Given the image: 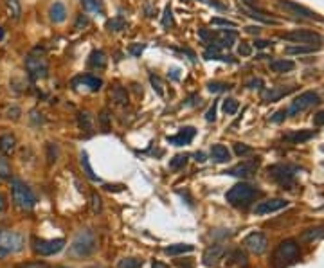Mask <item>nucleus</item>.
I'll return each instance as SVG.
<instances>
[{
    "mask_svg": "<svg viewBox=\"0 0 324 268\" xmlns=\"http://www.w3.org/2000/svg\"><path fill=\"white\" fill-rule=\"evenodd\" d=\"M259 196V191L256 187L249 186V184H236L233 186L227 195H225V200L233 205V207H249L252 202Z\"/></svg>",
    "mask_w": 324,
    "mask_h": 268,
    "instance_id": "f257e3e1",
    "label": "nucleus"
},
{
    "mask_svg": "<svg viewBox=\"0 0 324 268\" xmlns=\"http://www.w3.org/2000/svg\"><path fill=\"white\" fill-rule=\"evenodd\" d=\"M26 238L15 230H0V259L24 250Z\"/></svg>",
    "mask_w": 324,
    "mask_h": 268,
    "instance_id": "f03ea898",
    "label": "nucleus"
},
{
    "mask_svg": "<svg viewBox=\"0 0 324 268\" xmlns=\"http://www.w3.org/2000/svg\"><path fill=\"white\" fill-rule=\"evenodd\" d=\"M97 248V239H95V234L92 230H81V232L76 234L72 245H70V254L76 255V257H86L90 255L92 252Z\"/></svg>",
    "mask_w": 324,
    "mask_h": 268,
    "instance_id": "7ed1b4c3",
    "label": "nucleus"
},
{
    "mask_svg": "<svg viewBox=\"0 0 324 268\" xmlns=\"http://www.w3.org/2000/svg\"><path fill=\"white\" fill-rule=\"evenodd\" d=\"M11 191H13V200L18 207L24 209V211H31V209L36 205V196L35 193L31 191V187L27 184H24L18 178L11 180Z\"/></svg>",
    "mask_w": 324,
    "mask_h": 268,
    "instance_id": "20e7f679",
    "label": "nucleus"
},
{
    "mask_svg": "<svg viewBox=\"0 0 324 268\" xmlns=\"http://www.w3.org/2000/svg\"><path fill=\"white\" fill-rule=\"evenodd\" d=\"M299 173V168L292 164H276L268 168V175L279 184L283 189H292L295 184V175Z\"/></svg>",
    "mask_w": 324,
    "mask_h": 268,
    "instance_id": "39448f33",
    "label": "nucleus"
},
{
    "mask_svg": "<svg viewBox=\"0 0 324 268\" xmlns=\"http://www.w3.org/2000/svg\"><path fill=\"white\" fill-rule=\"evenodd\" d=\"M26 70L31 79H43L49 76V61L42 52H31L26 58Z\"/></svg>",
    "mask_w": 324,
    "mask_h": 268,
    "instance_id": "423d86ee",
    "label": "nucleus"
},
{
    "mask_svg": "<svg viewBox=\"0 0 324 268\" xmlns=\"http://www.w3.org/2000/svg\"><path fill=\"white\" fill-rule=\"evenodd\" d=\"M299 257V245L292 239H286L277 246L276 254H274V264L277 268H285L290 263H294Z\"/></svg>",
    "mask_w": 324,
    "mask_h": 268,
    "instance_id": "0eeeda50",
    "label": "nucleus"
},
{
    "mask_svg": "<svg viewBox=\"0 0 324 268\" xmlns=\"http://www.w3.org/2000/svg\"><path fill=\"white\" fill-rule=\"evenodd\" d=\"M281 38L288 40V42H294V44H299V45H313V44L320 45V42H322L319 33L310 29H295L292 33H285Z\"/></svg>",
    "mask_w": 324,
    "mask_h": 268,
    "instance_id": "6e6552de",
    "label": "nucleus"
},
{
    "mask_svg": "<svg viewBox=\"0 0 324 268\" xmlns=\"http://www.w3.org/2000/svg\"><path fill=\"white\" fill-rule=\"evenodd\" d=\"M315 104H319V95L315 94V92H302L299 97H295L294 101H292V104H290L288 108V115H297V113L304 112V110H310L311 106H315Z\"/></svg>",
    "mask_w": 324,
    "mask_h": 268,
    "instance_id": "1a4fd4ad",
    "label": "nucleus"
},
{
    "mask_svg": "<svg viewBox=\"0 0 324 268\" xmlns=\"http://www.w3.org/2000/svg\"><path fill=\"white\" fill-rule=\"evenodd\" d=\"M65 239H33V250L38 255H54L63 250Z\"/></svg>",
    "mask_w": 324,
    "mask_h": 268,
    "instance_id": "9d476101",
    "label": "nucleus"
},
{
    "mask_svg": "<svg viewBox=\"0 0 324 268\" xmlns=\"http://www.w3.org/2000/svg\"><path fill=\"white\" fill-rule=\"evenodd\" d=\"M277 6L281 9L288 11L290 15H295V17H302V18H308V20H322L315 11L304 8V6H299L297 2L294 0H277Z\"/></svg>",
    "mask_w": 324,
    "mask_h": 268,
    "instance_id": "9b49d317",
    "label": "nucleus"
},
{
    "mask_svg": "<svg viewBox=\"0 0 324 268\" xmlns=\"http://www.w3.org/2000/svg\"><path fill=\"white\" fill-rule=\"evenodd\" d=\"M243 245H245L251 252H254V254H263L268 246V239H267V236L261 232H251L245 238Z\"/></svg>",
    "mask_w": 324,
    "mask_h": 268,
    "instance_id": "f8f14e48",
    "label": "nucleus"
},
{
    "mask_svg": "<svg viewBox=\"0 0 324 268\" xmlns=\"http://www.w3.org/2000/svg\"><path fill=\"white\" fill-rule=\"evenodd\" d=\"M288 205V202L283 198H272V200H265V202H259L256 205L254 212L258 216H263V214H270V212H277L281 209H285Z\"/></svg>",
    "mask_w": 324,
    "mask_h": 268,
    "instance_id": "ddd939ff",
    "label": "nucleus"
},
{
    "mask_svg": "<svg viewBox=\"0 0 324 268\" xmlns=\"http://www.w3.org/2000/svg\"><path fill=\"white\" fill-rule=\"evenodd\" d=\"M259 168V159H252V160H247V162H240L238 166L231 168L229 171H225L227 175L231 177H251L252 173H256V169Z\"/></svg>",
    "mask_w": 324,
    "mask_h": 268,
    "instance_id": "4468645a",
    "label": "nucleus"
},
{
    "mask_svg": "<svg viewBox=\"0 0 324 268\" xmlns=\"http://www.w3.org/2000/svg\"><path fill=\"white\" fill-rule=\"evenodd\" d=\"M225 252H227V248L224 245H211L207 250L203 252V264L209 268L216 266L220 263V259H224Z\"/></svg>",
    "mask_w": 324,
    "mask_h": 268,
    "instance_id": "2eb2a0df",
    "label": "nucleus"
},
{
    "mask_svg": "<svg viewBox=\"0 0 324 268\" xmlns=\"http://www.w3.org/2000/svg\"><path fill=\"white\" fill-rule=\"evenodd\" d=\"M194 135H196V130L191 128V126H187V128H182L177 135L168 137L166 141H168L169 144H173V146H187V144H191V141L194 139Z\"/></svg>",
    "mask_w": 324,
    "mask_h": 268,
    "instance_id": "dca6fc26",
    "label": "nucleus"
},
{
    "mask_svg": "<svg viewBox=\"0 0 324 268\" xmlns=\"http://www.w3.org/2000/svg\"><path fill=\"white\" fill-rule=\"evenodd\" d=\"M72 85H74V87H78V85H81V87H85L86 90L97 92V90H101V87H103V81H101L99 78H95V76H90V74H85V76H79V78L74 79Z\"/></svg>",
    "mask_w": 324,
    "mask_h": 268,
    "instance_id": "f3484780",
    "label": "nucleus"
},
{
    "mask_svg": "<svg viewBox=\"0 0 324 268\" xmlns=\"http://www.w3.org/2000/svg\"><path fill=\"white\" fill-rule=\"evenodd\" d=\"M49 18L54 24H61L67 18V8L63 6V2H54L49 9Z\"/></svg>",
    "mask_w": 324,
    "mask_h": 268,
    "instance_id": "a211bd4d",
    "label": "nucleus"
},
{
    "mask_svg": "<svg viewBox=\"0 0 324 268\" xmlns=\"http://www.w3.org/2000/svg\"><path fill=\"white\" fill-rule=\"evenodd\" d=\"M211 157L214 162H218V164H224V162H229L231 160L229 150H227V146H224V144H214V146L211 148Z\"/></svg>",
    "mask_w": 324,
    "mask_h": 268,
    "instance_id": "6ab92c4d",
    "label": "nucleus"
},
{
    "mask_svg": "<svg viewBox=\"0 0 324 268\" xmlns=\"http://www.w3.org/2000/svg\"><path fill=\"white\" fill-rule=\"evenodd\" d=\"M17 150V139L15 135L11 133H6L0 137V153L2 155H11V153Z\"/></svg>",
    "mask_w": 324,
    "mask_h": 268,
    "instance_id": "aec40b11",
    "label": "nucleus"
},
{
    "mask_svg": "<svg viewBox=\"0 0 324 268\" xmlns=\"http://www.w3.org/2000/svg\"><path fill=\"white\" fill-rule=\"evenodd\" d=\"M313 135H315L313 130H301V131H295V133H286L285 141H288L292 144H302L306 143V141H310Z\"/></svg>",
    "mask_w": 324,
    "mask_h": 268,
    "instance_id": "412c9836",
    "label": "nucleus"
},
{
    "mask_svg": "<svg viewBox=\"0 0 324 268\" xmlns=\"http://www.w3.org/2000/svg\"><path fill=\"white\" fill-rule=\"evenodd\" d=\"M295 69V63L292 60H274L270 61V70L276 74H285Z\"/></svg>",
    "mask_w": 324,
    "mask_h": 268,
    "instance_id": "4be33fe9",
    "label": "nucleus"
},
{
    "mask_svg": "<svg viewBox=\"0 0 324 268\" xmlns=\"http://www.w3.org/2000/svg\"><path fill=\"white\" fill-rule=\"evenodd\" d=\"M110 99H112L116 104H119V106H126V104H128V94H126V90L123 87L116 85V87H112V90H110Z\"/></svg>",
    "mask_w": 324,
    "mask_h": 268,
    "instance_id": "5701e85b",
    "label": "nucleus"
},
{
    "mask_svg": "<svg viewBox=\"0 0 324 268\" xmlns=\"http://www.w3.org/2000/svg\"><path fill=\"white\" fill-rule=\"evenodd\" d=\"M88 65L92 69H104L106 67V54L103 51H92L88 58Z\"/></svg>",
    "mask_w": 324,
    "mask_h": 268,
    "instance_id": "b1692460",
    "label": "nucleus"
},
{
    "mask_svg": "<svg viewBox=\"0 0 324 268\" xmlns=\"http://www.w3.org/2000/svg\"><path fill=\"white\" fill-rule=\"evenodd\" d=\"M194 246L189 243H177V245H169L164 248V252L168 255H180V254H187V252H193Z\"/></svg>",
    "mask_w": 324,
    "mask_h": 268,
    "instance_id": "393cba45",
    "label": "nucleus"
},
{
    "mask_svg": "<svg viewBox=\"0 0 324 268\" xmlns=\"http://www.w3.org/2000/svg\"><path fill=\"white\" fill-rule=\"evenodd\" d=\"M6 6H8V13L9 17L13 20H20L22 17V6H20V0H6Z\"/></svg>",
    "mask_w": 324,
    "mask_h": 268,
    "instance_id": "a878e982",
    "label": "nucleus"
},
{
    "mask_svg": "<svg viewBox=\"0 0 324 268\" xmlns=\"http://www.w3.org/2000/svg\"><path fill=\"white\" fill-rule=\"evenodd\" d=\"M78 124L81 130L88 131L90 133L92 128H94V122H92V115L88 112H79L78 113Z\"/></svg>",
    "mask_w": 324,
    "mask_h": 268,
    "instance_id": "bb28decb",
    "label": "nucleus"
},
{
    "mask_svg": "<svg viewBox=\"0 0 324 268\" xmlns=\"http://www.w3.org/2000/svg\"><path fill=\"white\" fill-rule=\"evenodd\" d=\"M126 27V20L121 17V15H117V17H114L112 20H108L106 22V29L112 31V33H119V31H123Z\"/></svg>",
    "mask_w": 324,
    "mask_h": 268,
    "instance_id": "cd10ccee",
    "label": "nucleus"
},
{
    "mask_svg": "<svg viewBox=\"0 0 324 268\" xmlns=\"http://www.w3.org/2000/svg\"><path fill=\"white\" fill-rule=\"evenodd\" d=\"M294 90V87H288V88H279V90H270V92H267V94L263 95V99L265 101H268V103H274V101H277V99H281L283 95H286V94H290V92Z\"/></svg>",
    "mask_w": 324,
    "mask_h": 268,
    "instance_id": "c85d7f7f",
    "label": "nucleus"
},
{
    "mask_svg": "<svg viewBox=\"0 0 324 268\" xmlns=\"http://www.w3.org/2000/svg\"><path fill=\"white\" fill-rule=\"evenodd\" d=\"M0 178L2 180L11 178V164H9L8 155H2V153H0Z\"/></svg>",
    "mask_w": 324,
    "mask_h": 268,
    "instance_id": "c756f323",
    "label": "nucleus"
},
{
    "mask_svg": "<svg viewBox=\"0 0 324 268\" xmlns=\"http://www.w3.org/2000/svg\"><path fill=\"white\" fill-rule=\"evenodd\" d=\"M317 45H292V47H286V52L288 54H311V52L317 51Z\"/></svg>",
    "mask_w": 324,
    "mask_h": 268,
    "instance_id": "7c9ffc66",
    "label": "nucleus"
},
{
    "mask_svg": "<svg viewBox=\"0 0 324 268\" xmlns=\"http://www.w3.org/2000/svg\"><path fill=\"white\" fill-rule=\"evenodd\" d=\"M81 166H83V169H85V175H86L88 178H90L92 182H97V180H99V178H97V177L94 175V169H92L90 160H88V155H86V152L81 153Z\"/></svg>",
    "mask_w": 324,
    "mask_h": 268,
    "instance_id": "2f4dec72",
    "label": "nucleus"
},
{
    "mask_svg": "<svg viewBox=\"0 0 324 268\" xmlns=\"http://www.w3.org/2000/svg\"><path fill=\"white\" fill-rule=\"evenodd\" d=\"M222 108H224V112L227 113V115H234V113L238 112V108H240V103H238L236 99H233V97H227V99H224Z\"/></svg>",
    "mask_w": 324,
    "mask_h": 268,
    "instance_id": "473e14b6",
    "label": "nucleus"
},
{
    "mask_svg": "<svg viewBox=\"0 0 324 268\" xmlns=\"http://www.w3.org/2000/svg\"><path fill=\"white\" fill-rule=\"evenodd\" d=\"M187 159H189L187 155H175L171 160H169V169H173V171H178V169H182L184 166L187 164Z\"/></svg>",
    "mask_w": 324,
    "mask_h": 268,
    "instance_id": "72a5a7b5",
    "label": "nucleus"
},
{
    "mask_svg": "<svg viewBox=\"0 0 324 268\" xmlns=\"http://www.w3.org/2000/svg\"><path fill=\"white\" fill-rule=\"evenodd\" d=\"M143 266V261L137 259V257H125V259H119L117 268H141Z\"/></svg>",
    "mask_w": 324,
    "mask_h": 268,
    "instance_id": "f704fd0d",
    "label": "nucleus"
},
{
    "mask_svg": "<svg viewBox=\"0 0 324 268\" xmlns=\"http://www.w3.org/2000/svg\"><path fill=\"white\" fill-rule=\"evenodd\" d=\"M81 4L86 11H92V13H103L101 0H81Z\"/></svg>",
    "mask_w": 324,
    "mask_h": 268,
    "instance_id": "c9c22d12",
    "label": "nucleus"
},
{
    "mask_svg": "<svg viewBox=\"0 0 324 268\" xmlns=\"http://www.w3.org/2000/svg\"><path fill=\"white\" fill-rule=\"evenodd\" d=\"M247 13H249V17L251 18L261 20V22H265V24H277V20H274V18H270V17H265L263 13H259L258 9H254V8H252L251 11H247Z\"/></svg>",
    "mask_w": 324,
    "mask_h": 268,
    "instance_id": "e433bc0d",
    "label": "nucleus"
},
{
    "mask_svg": "<svg viewBox=\"0 0 324 268\" xmlns=\"http://www.w3.org/2000/svg\"><path fill=\"white\" fill-rule=\"evenodd\" d=\"M324 236V227H317V229H308L306 232H304V239H308V241H311V239H319Z\"/></svg>",
    "mask_w": 324,
    "mask_h": 268,
    "instance_id": "4c0bfd02",
    "label": "nucleus"
},
{
    "mask_svg": "<svg viewBox=\"0 0 324 268\" xmlns=\"http://www.w3.org/2000/svg\"><path fill=\"white\" fill-rule=\"evenodd\" d=\"M150 81H151V85H153V90H155L157 94L162 97V95H164V88H162V81L159 79V76H155V74H150Z\"/></svg>",
    "mask_w": 324,
    "mask_h": 268,
    "instance_id": "58836bf2",
    "label": "nucleus"
},
{
    "mask_svg": "<svg viewBox=\"0 0 324 268\" xmlns=\"http://www.w3.org/2000/svg\"><path fill=\"white\" fill-rule=\"evenodd\" d=\"M234 153H236L238 157H245V155H249V153H252V148L247 146V144H243V143H236L234 144Z\"/></svg>",
    "mask_w": 324,
    "mask_h": 268,
    "instance_id": "ea45409f",
    "label": "nucleus"
},
{
    "mask_svg": "<svg viewBox=\"0 0 324 268\" xmlns=\"http://www.w3.org/2000/svg\"><path fill=\"white\" fill-rule=\"evenodd\" d=\"M173 24H175V20H173V11L169 6H166L164 8V17H162V26L164 27H171Z\"/></svg>",
    "mask_w": 324,
    "mask_h": 268,
    "instance_id": "a19ab883",
    "label": "nucleus"
},
{
    "mask_svg": "<svg viewBox=\"0 0 324 268\" xmlns=\"http://www.w3.org/2000/svg\"><path fill=\"white\" fill-rule=\"evenodd\" d=\"M90 205H92V212H101V198L97 193H92L90 195Z\"/></svg>",
    "mask_w": 324,
    "mask_h": 268,
    "instance_id": "79ce46f5",
    "label": "nucleus"
},
{
    "mask_svg": "<svg viewBox=\"0 0 324 268\" xmlns=\"http://www.w3.org/2000/svg\"><path fill=\"white\" fill-rule=\"evenodd\" d=\"M211 26H224V27H236V22L227 20V18H212Z\"/></svg>",
    "mask_w": 324,
    "mask_h": 268,
    "instance_id": "37998d69",
    "label": "nucleus"
},
{
    "mask_svg": "<svg viewBox=\"0 0 324 268\" xmlns=\"http://www.w3.org/2000/svg\"><path fill=\"white\" fill-rule=\"evenodd\" d=\"M231 85H227V83H218V81H211L207 83V88L211 92H220V90H225V88H229Z\"/></svg>",
    "mask_w": 324,
    "mask_h": 268,
    "instance_id": "c03bdc74",
    "label": "nucleus"
},
{
    "mask_svg": "<svg viewBox=\"0 0 324 268\" xmlns=\"http://www.w3.org/2000/svg\"><path fill=\"white\" fill-rule=\"evenodd\" d=\"M88 24H90V20H88V17H86V15H79L78 17V20H76V24H74V29H83V27H86L88 26Z\"/></svg>",
    "mask_w": 324,
    "mask_h": 268,
    "instance_id": "a18cd8bd",
    "label": "nucleus"
},
{
    "mask_svg": "<svg viewBox=\"0 0 324 268\" xmlns=\"http://www.w3.org/2000/svg\"><path fill=\"white\" fill-rule=\"evenodd\" d=\"M144 49H146V45H144V44H134V45H130V52H132L134 56H141Z\"/></svg>",
    "mask_w": 324,
    "mask_h": 268,
    "instance_id": "49530a36",
    "label": "nucleus"
},
{
    "mask_svg": "<svg viewBox=\"0 0 324 268\" xmlns=\"http://www.w3.org/2000/svg\"><path fill=\"white\" fill-rule=\"evenodd\" d=\"M238 52H240V56H251L252 49H251V45L243 42V44L240 45V49H238Z\"/></svg>",
    "mask_w": 324,
    "mask_h": 268,
    "instance_id": "de8ad7c7",
    "label": "nucleus"
},
{
    "mask_svg": "<svg viewBox=\"0 0 324 268\" xmlns=\"http://www.w3.org/2000/svg\"><path fill=\"white\" fill-rule=\"evenodd\" d=\"M18 268H49L42 261H35V263H26V264H18Z\"/></svg>",
    "mask_w": 324,
    "mask_h": 268,
    "instance_id": "09e8293b",
    "label": "nucleus"
},
{
    "mask_svg": "<svg viewBox=\"0 0 324 268\" xmlns=\"http://www.w3.org/2000/svg\"><path fill=\"white\" fill-rule=\"evenodd\" d=\"M214 119H216V103H212V106L207 110V113H205V121L212 122Z\"/></svg>",
    "mask_w": 324,
    "mask_h": 268,
    "instance_id": "8fccbe9b",
    "label": "nucleus"
},
{
    "mask_svg": "<svg viewBox=\"0 0 324 268\" xmlns=\"http://www.w3.org/2000/svg\"><path fill=\"white\" fill-rule=\"evenodd\" d=\"M233 257H234V261H236V263H240V264H245L247 263V257H245V254H243V252H234L233 254Z\"/></svg>",
    "mask_w": 324,
    "mask_h": 268,
    "instance_id": "3c124183",
    "label": "nucleus"
},
{
    "mask_svg": "<svg viewBox=\"0 0 324 268\" xmlns=\"http://www.w3.org/2000/svg\"><path fill=\"white\" fill-rule=\"evenodd\" d=\"M313 124L324 126V110H320L319 113H315V117H313Z\"/></svg>",
    "mask_w": 324,
    "mask_h": 268,
    "instance_id": "603ef678",
    "label": "nucleus"
},
{
    "mask_svg": "<svg viewBox=\"0 0 324 268\" xmlns=\"http://www.w3.org/2000/svg\"><path fill=\"white\" fill-rule=\"evenodd\" d=\"M286 115H288V113H286L285 110H281V112H277L276 115L272 117V121H274V122H281V121H285V117H286Z\"/></svg>",
    "mask_w": 324,
    "mask_h": 268,
    "instance_id": "864d4df0",
    "label": "nucleus"
},
{
    "mask_svg": "<svg viewBox=\"0 0 324 268\" xmlns=\"http://www.w3.org/2000/svg\"><path fill=\"white\" fill-rule=\"evenodd\" d=\"M108 119H110V117H108V112H106V110H103V112H101L99 121L103 122V128H104V130L108 128Z\"/></svg>",
    "mask_w": 324,
    "mask_h": 268,
    "instance_id": "5fc2aeb1",
    "label": "nucleus"
},
{
    "mask_svg": "<svg viewBox=\"0 0 324 268\" xmlns=\"http://www.w3.org/2000/svg\"><path fill=\"white\" fill-rule=\"evenodd\" d=\"M18 115H20V108H13L8 112V117H13V119H18Z\"/></svg>",
    "mask_w": 324,
    "mask_h": 268,
    "instance_id": "6e6d98bb",
    "label": "nucleus"
},
{
    "mask_svg": "<svg viewBox=\"0 0 324 268\" xmlns=\"http://www.w3.org/2000/svg\"><path fill=\"white\" fill-rule=\"evenodd\" d=\"M268 45H270V42H265V40H258V42H256V47L258 49H265V47H268Z\"/></svg>",
    "mask_w": 324,
    "mask_h": 268,
    "instance_id": "4d7b16f0",
    "label": "nucleus"
},
{
    "mask_svg": "<svg viewBox=\"0 0 324 268\" xmlns=\"http://www.w3.org/2000/svg\"><path fill=\"white\" fill-rule=\"evenodd\" d=\"M4 209H6V196L0 193V214L4 212Z\"/></svg>",
    "mask_w": 324,
    "mask_h": 268,
    "instance_id": "13d9d810",
    "label": "nucleus"
},
{
    "mask_svg": "<svg viewBox=\"0 0 324 268\" xmlns=\"http://www.w3.org/2000/svg\"><path fill=\"white\" fill-rule=\"evenodd\" d=\"M194 160H196V162H203V160H205V155H203L202 152H196L194 153Z\"/></svg>",
    "mask_w": 324,
    "mask_h": 268,
    "instance_id": "bf43d9fd",
    "label": "nucleus"
},
{
    "mask_svg": "<svg viewBox=\"0 0 324 268\" xmlns=\"http://www.w3.org/2000/svg\"><path fill=\"white\" fill-rule=\"evenodd\" d=\"M151 268H168V264L159 263V261H155V263H151Z\"/></svg>",
    "mask_w": 324,
    "mask_h": 268,
    "instance_id": "052dcab7",
    "label": "nucleus"
},
{
    "mask_svg": "<svg viewBox=\"0 0 324 268\" xmlns=\"http://www.w3.org/2000/svg\"><path fill=\"white\" fill-rule=\"evenodd\" d=\"M247 33H251V35H258L259 27H247Z\"/></svg>",
    "mask_w": 324,
    "mask_h": 268,
    "instance_id": "680f3d73",
    "label": "nucleus"
},
{
    "mask_svg": "<svg viewBox=\"0 0 324 268\" xmlns=\"http://www.w3.org/2000/svg\"><path fill=\"white\" fill-rule=\"evenodd\" d=\"M209 4H211V6H214V8H218V9H225V6L218 4V2H212V0H211V2H209Z\"/></svg>",
    "mask_w": 324,
    "mask_h": 268,
    "instance_id": "e2e57ef3",
    "label": "nucleus"
},
{
    "mask_svg": "<svg viewBox=\"0 0 324 268\" xmlns=\"http://www.w3.org/2000/svg\"><path fill=\"white\" fill-rule=\"evenodd\" d=\"M171 78H173V79H178V70H177V69H173V70H171Z\"/></svg>",
    "mask_w": 324,
    "mask_h": 268,
    "instance_id": "0e129e2a",
    "label": "nucleus"
},
{
    "mask_svg": "<svg viewBox=\"0 0 324 268\" xmlns=\"http://www.w3.org/2000/svg\"><path fill=\"white\" fill-rule=\"evenodd\" d=\"M4 36H6L4 29H2V27H0V42H2V40H4Z\"/></svg>",
    "mask_w": 324,
    "mask_h": 268,
    "instance_id": "69168bd1",
    "label": "nucleus"
}]
</instances>
